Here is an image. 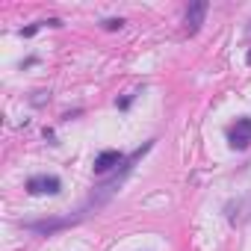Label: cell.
I'll list each match as a JSON object with an SVG mask.
<instances>
[{
    "instance_id": "6da1fadb",
    "label": "cell",
    "mask_w": 251,
    "mask_h": 251,
    "mask_svg": "<svg viewBox=\"0 0 251 251\" xmlns=\"http://www.w3.org/2000/svg\"><path fill=\"white\" fill-rule=\"evenodd\" d=\"M227 142L233 151H245L251 145V118H236L227 130Z\"/></svg>"
},
{
    "instance_id": "5b68a950",
    "label": "cell",
    "mask_w": 251,
    "mask_h": 251,
    "mask_svg": "<svg viewBox=\"0 0 251 251\" xmlns=\"http://www.w3.org/2000/svg\"><path fill=\"white\" fill-rule=\"evenodd\" d=\"M121 24H124L121 18H109V21H103V27H106V30H121Z\"/></svg>"
},
{
    "instance_id": "3957f363",
    "label": "cell",
    "mask_w": 251,
    "mask_h": 251,
    "mask_svg": "<svg viewBox=\"0 0 251 251\" xmlns=\"http://www.w3.org/2000/svg\"><path fill=\"white\" fill-rule=\"evenodd\" d=\"M207 3L204 0H195V3L186 9V15H183V24H186V33H198V27L204 24V18H207Z\"/></svg>"
},
{
    "instance_id": "7a4b0ae2",
    "label": "cell",
    "mask_w": 251,
    "mask_h": 251,
    "mask_svg": "<svg viewBox=\"0 0 251 251\" xmlns=\"http://www.w3.org/2000/svg\"><path fill=\"white\" fill-rule=\"evenodd\" d=\"M62 180L56 175H33L27 180V192L30 195H59Z\"/></svg>"
},
{
    "instance_id": "277c9868",
    "label": "cell",
    "mask_w": 251,
    "mask_h": 251,
    "mask_svg": "<svg viewBox=\"0 0 251 251\" xmlns=\"http://www.w3.org/2000/svg\"><path fill=\"white\" fill-rule=\"evenodd\" d=\"M121 163H124V157H121L118 151H100L98 160H95V175H106V172H112V169L121 166Z\"/></svg>"
}]
</instances>
